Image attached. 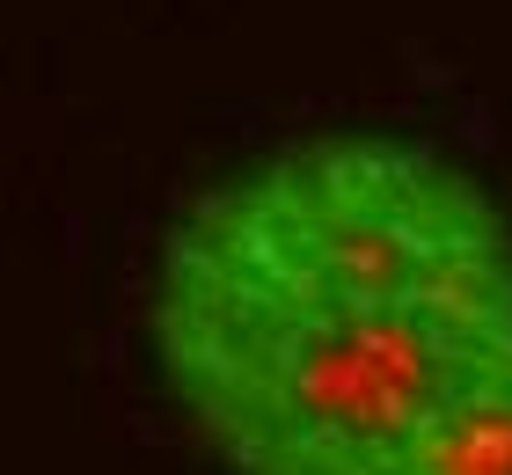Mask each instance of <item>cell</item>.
I'll return each mask as SVG.
<instances>
[{
    "label": "cell",
    "mask_w": 512,
    "mask_h": 475,
    "mask_svg": "<svg viewBox=\"0 0 512 475\" xmlns=\"http://www.w3.org/2000/svg\"><path fill=\"white\" fill-rule=\"evenodd\" d=\"M161 359L235 475H395L512 373V227L403 139H308L161 256Z\"/></svg>",
    "instance_id": "1"
},
{
    "label": "cell",
    "mask_w": 512,
    "mask_h": 475,
    "mask_svg": "<svg viewBox=\"0 0 512 475\" xmlns=\"http://www.w3.org/2000/svg\"><path fill=\"white\" fill-rule=\"evenodd\" d=\"M395 475H512V373L476 388V395H461L395 461Z\"/></svg>",
    "instance_id": "2"
}]
</instances>
